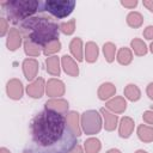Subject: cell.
I'll list each match as a JSON object with an SVG mask.
<instances>
[{"label":"cell","instance_id":"1","mask_svg":"<svg viewBox=\"0 0 153 153\" xmlns=\"http://www.w3.org/2000/svg\"><path fill=\"white\" fill-rule=\"evenodd\" d=\"M30 130V153H68L76 146L75 134L63 114L45 109L33 117Z\"/></svg>","mask_w":153,"mask_h":153},{"label":"cell","instance_id":"2","mask_svg":"<svg viewBox=\"0 0 153 153\" xmlns=\"http://www.w3.org/2000/svg\"><path fill=\"white\" fill-rule=\"evenodd\" d=\"M22 29L26 33L27 41L37 45L49 44L50 42L57 41L59 37L57 25L43 17L25 19L22 24Z\"/></svg>","mask_w":153,"mask_h":153},{"label":"cell","instance_id":"3","mask_svg":"<svg viewBox=\"0 0 153 153\" xmlns=\"http://www.w3.org/2000/svg\"><path fill=\"white\" fill-rule=\"evenodd\" d=\"M39 1H10L2 4L6 6L8 18L13 23H18V19H27V16H31L33 12L39 11Z\"/></svg>","mask_w":153,"mask_h":153},{"label":"cell","instance_id":"4","mask_svg":"<svg viewBox=\"0 0 153 153\" xmlns=\"http://www.w3.org/2000/svg\"><path fill=\"white\" fill-rule=\"evenodd\" d=\"M75 1L72 0H47L41 2L39 11H47L57 18H65L72 13Z\"/></svg>","mask_w":153,"mask_h":153},{"label":"cell","instance_id":"5","mask_svg":"<svg viewBox=\"0 0 153 153\" xmlns=\"http://www.w3.org/2000/svg\"><path fill=\"white\" fill-rule=\"evenodd\" d=\"M100 117L97 111L90 110L82 115V127L87 134H96L100 129Z\"/></svg>","mask_w":153,"mask_h":153},{"label":"cell","instance_id":"6","mask_svg":"<svg viewBox=\"0 0 153 153\" xmlns=\"http://www.w3.org/2000/svg\"><path fill=\"white\" fill-rule=\"evenodd\" d=\"M23 69H24L25 78L27 80H32L36 76V73H37V69H38V63L32 59L25 60L24 63H23Z\"/></svg>","mask_w":153,"mask_h":153},{"label":"cell","instance_id":"7","mask_svg":"<svg viewBox=\"0 0 153 153\" xmlns=\"http://www.w3.org/2000/svg\"><path fill=\"white\" fill-rule=\"evenodd\" d=\"M7 93L11 98L13 99H19L23 94V87H22V82L13 79L7 84Z\"/></svg>","mask_w":153,"mask_h":153},{"label":"cell","instance_id":"8","mask_svg":"<svg viewBox=\"0 0 153 153\" xmlns=\"http://www.w3.org/2000/svg\"><path fill=\"white\" fill-rule=\"evenodd\" d=\"M65 88H63V84L59 80H55V79H51L49 82H48V86H47V93L49 96H61L63 93Z\"/></svg>","mask_w":153,"mask_h":153},{"label":"cell","instance_id":"9","mask_svg":"<svg viewBox=\"0 0 153 153\" xmlns=\"http://www.w3.org/2000/svg\"><path fill=\"white\" fill-rule=\"evenodd\" d=\"M27 93L33 97V98H39L42 97L43 93V79H37L35 82L27 86Z\"/></svg>","mask_w":153,"mask_h":153},{"label":"cell","instance_id":"10","mask_svg":"<svg viewBox=\"0 0 153 153\" xmlns=\"http://www.w3.org/2000/svg\"><path fill=\"white\" fill-rule=\"evenodd\" d=\"M134 128V122L131 121V118L129 117H124L121 120V124H120V135L122 137H128Z\"/></svg>","mask_w":153,"mask_h":153},{"label":"cell","instance_id":"11","mask_svg":"<svg viewBox=\"0 0 153 153\" xmlns=\"http://www.w3.org/2000/svg\"><path fill=\"white\" fill-rule=\"evenodd\" d=\"M68 108V104L66 100H62V99H59V100H49L45 103V109H49V110H53V111H56V112H65Z\"/></svg>","mask_w":153,"mask_h":153},{"label":"cell","instance_id":"12","mask_svg":"<svg viewBox=\"0 0 153 153\" xmlns=\"http://www.w3.org/2000/svg\"><path fill=\"white\" fill-rule=\"evenodd\" d=\"M62 63H63V68H65L66 73H68L73 76L78 75V67L69 56H67V55L62 56Z\"/></svg>","mask_w":153,"mask_h":153},{"label":"cell","instance_id":"13","mask_svg":"<svg viewBox=\"0 0 153 153\" xmlns=\"http://www.w3.org/2000/svg\"><path fill=\"white\" fill-rule=\"evenodd\" d=\"M19 44H20V36H19L18 31L16 29H13L10 31V36L7 39V47L11 50H16L19 47Z\"/></svg>","mask_w":153,"mask_h":153},{"label":"cell","instance_id":"14","mask_svg":"<svg viewBox=\"0 0 153 153\" xmlns=\"http://www.w3.org/2000/svg\"><path fill=\"white\" fill-rule=\"evenodd\" d=\"M102 114H103L104 120H105V129H106V130H112V129H115L116 122H117L116 115L110 114V112H109L108 110H105V109H102Z\"/></svg>","mask_w":153,"mask_h":153},{"label":"cell","instance_id":"15","mask_svg":"<svg viewBox=\"0 0 153 153\" xmlns=\"http://www.w3.org/2000/svg\"><path fill=\"white\" fill-rule=\"evenodd\" d=\"M137 134H139V137L142 141L149 142V141L153 140V128H151V127L140 126L139 129H137Z\"/></svg>","mask_w":153,"mask_h":153},{"label":"cell","instance_id":"16","mask_svg":"<svg viewBox=\"0 0 153 153\" xmlns=\"http://www.w3.org/2000/svg\"><path fill=\"white\" fill-rule=\"evenodd\" d=\"M106 106L111 110H114L115 112H122L124 109H126V102L123 100V98L121 97H117L110 102H108Z\"/></svg>","mask_w":153,"mask_h":153},{"label":"cell","instance_id":"17","mask_svg":"<svg viewBox=\"0 0 153 153\" xmlns=\"http://www.w3.org/2000/svg\"><path fill=\"white\" fill-rule=\"evenodd\" d=\"M67 124L76 136L80 135V130L78 128V114L76 112L72 111L67 115Z\"/></svg>","mask_w":153,"mask_h":153},{"label":"cell","instance_id":"18","mask_svg":"<svg viewBox=\"0 0 153 153\" xmlns=\"http://www.w3.org/2000/svg\"><path fill=\"white\" fill-rule=\"evenodd\" d=\"M115 93V86L112 84H103L98 91V96L100 99H106Z\"/></svg>","mask_w":153,"mask_h":153},{"label":"cell","instance_id":"19","mask_svg":"<svg viewBox=\"0 0 153 153\" xmlns=\"http://www.w3.org/2000/svg\"><path fill=\"white\" fill-rule=\"evenodd\" d=\"M97 56H98V48L94 43L90 42L87 43L86 45V60L88 62H93L97 60Z\"/></svg>","mask_w":153,"mask_h":153},{"label":"cell","instance_id":"20","mask_svg":"<svg viewBox=\"0 0 153 153\" xmlns=\"http://www.w3.org/2000/svg\"><path fill=\"white\" fill-rule=\"evenodd\" d=\"M71 51L72 54L75 56V59L78 61L82 60V55H81V41L80 38H74L71 43Z\"/></svg>","mask_w":153,"mask_h":153},{"label":"cell","instance_id":"21","mask_svg":"<svg viewBox=\"0 0 153 153\" xmlns=\"http://www.w3.org/2000/svg\"><path fill=\"white\" fill-rule=\"evenodd\" d=\"M47 69H48V72L50 73V74H53V75H59V73H60V69H59V60H57V57H49L48 60H47Z\"/></svg>","mask_w":153,"mask_h":153},{"label":"cell","instance_id":"22","mask_svg":"<svg viewBox=\"0 0 153 153\" xmlns=\"http://www.w3.org/2000/svg\"><path fill=\"white\" fill-rule=\"evenodd\" d=\"M85 149H86V153H97L100 149L99 140H97V139H88L85 142Z\"/></svg>","mask_w":153,"mask_h":153},{"label":"cell","instance_id":"23","mask_svg":"<svg viewBox=\"0 0 153 153\" xmlns=\"http://www.w3.org/2000/svg\"><path fill=\"white\" fill-rule=\"evenodd\" d=\"M124 94L130 100H137L140 98V91L135 85H128L124 90Z\"/></svg>","mask_w":153,"mask_h":153},{"label":"cell","instance_id":"24","mask_svg":"<svg viewBox=\"0 0 153 153\" xmlns=\"http://www.w3.org/2000/svg\"><path fill=\"white\" fill-rule=\"evenodd\" d=\"M118 62L122 63V65H128L130 61H131V54L129 51V49L127 48H122L118 53Z\"/></svg>","mask_w":153,"mask_h":153},{"label":"cell","instance_id":"25","mask_svg":"<svg viewBox=\"0 0 153 153\" xmlns=\"http://www.w3.org/2000/svg\"><path fill=\"white\" fill-rule=\"evenodd\" d=\"M141 23H142V17L139 13H136V12L129 13V16H128V24L130 26L137 27V26L141 25Z\"/></svg>","mask_w":153,"mask_h":153},{"label":"cell","instance_id":"26","mask_svg":"<svg viewBox=\"0 0 153 153\" xmlns=\"http://www.w3.org/2000/svg\"><path fill=\"white\" fill-rule=\"evenodd\" d=\"M131 47H133L134 51H135L137 55H145L146 51H147L145 43H143L142 41H140V39H134V41L131 42Z\"/></svg>","mask_w":153,"mask_h":153},{"label":"cell","instance_id":"27","mask_svg":"<svg viewBox=\"0 0 153 153\" xmlns=\"http://www.w3.org/2000/svg\"><path fill=\"white\" fill-rule=\"evenodd\" d=\"M103 50H104V55H105L106 60L109 62H111L115 57V45L112 43H106V44H104Z\"/></svg>","mask_w":153,"mask_h":153},{"label":"cell","instance_id":"28","mask_svg":"<svg viewBox=\"0 0 153 153\" xmlns=\"http://www.w3.org/2000/svg\"><path fill=\"white\" fill-rule=\"evenodd\" d=\"M25 53L27 55H31V56H37L39 54V49H38V45L30 42V41H26L25 42Z\"/></svg>","mask_w":153,"mask_h":153},{"label":"cell","instance_id":"29","mask_svg":"<svg viewBox=\"0 0 153 153\" xmlns=\"http://www.w3.org/2000/svg\"><path fill=\"white\" fill-rule=\"evenodd\" d=\"M57 50H60V42L54 41V42H50L49 44H47V47L44 48V54L48 55V54H51V53L57 51Z\"/></svg>","mask_w":153,"mask_h":153},{"label":"cell","instance_id":"30","mask_svg":"<svg viewBox=\"0 0 153 153\" xmlns=\"http://www.w3.org/2000/svg\"><path fill=\"white\" fill-rule=\"evenodd\" d=\"M60 27H61V31L63 33L69 35L74 31V20H71L69 23H63V24L60 25Z\"/></svg>","mask_w":153,"mask_h":153},{"label":"cell","instance_id":"31","mask_svg":"<svg viewBox=\"0 0 153 153\" xmlns=\"http://www.w3.org/2000/svg\"><path fill=\"white\" fill-rule=\"evenodd\" d=\"M143 120L149 123V124H153V111H146L143 114Z\"/></svg>","mask_w":153,"mask_h":153},{"label":"cell","instance_id":"32","mask_svg":"<svg viewBox=\"0 0 153 153\" xmlns=\"http://www.w3.org/2000/svg\"><path fill=\"white\" fill-rule=\"evenodd\" d=\"M145 36L147 38H153V26H148L145 31Z\"/></svg>","mask_w":153,"mask_h":153},{"label":"cell","instance_id":"33","mask_svg":"<svg viewBox=\"0 0 153 153\" xmlns=\"http://www.w3.org/2000/svg\"><path fill=\"white\" fill-rule=\"evenodd\" d=\"M147 93H148V96L153 99V84H149V85H148V87H147Z\"/></svg>","mask_w":153,"mask_h":153},{"label":"cell","instance_id":"34","mask_svg":"<svg viewBox=\"0 0 153 153\" xmlns=\"http://www.w3.org/2000/svg\"><path fill=\"white\" fill-rule=\"evenodd\" d=\"M72 153H82V151H81V147H80V146H75Z\"/></svg>","mask_w":153,"mask_h":153},{"label":"cell","instance_id":"35","mask_svg":"<svg viewBox=\"0 0 153 153\" xmlns=\"http://www.w3.org/2000/svg\"><path fill=\"white\" fill-rule=\"evenodd\" d=\"M1 23H2V30H1V35H4V33H5V31H6V25H5V20L2 19V20H1Z\"/></svg>","mask_w":153,"mask_h":153},{"label":"cell","instance_id":"36","mask_svg":"<svg viewBox=\"0 0 153 153\" xmlns=\"http://www.w3.org/2000/svg\"><path fill=\"white\" fill-rule=\"evenodd\" d=\"M145 5H146L147 7H149L151 11H153V4H152V2H145Z\"/></svg>","mask_w":153,"mask_h":153},{"label":"cell","instance_id":"37","mask_svg":"<svg viewBox=\"0 0 153 153\" xmlns=\"http://www.w3.org/2000/svg\"><path fill=\"white\" fill-rule=\"evenodd\" d=\"M108 153H121V152H120L118 149H110Z\"/></svg>","mask_w":153,"mask_h":153},{"label":"cell","instance_id":"38","mask_svg":"<svg viewBox=\"0 0 153 153\" xmlns=\"http://www.w3.org/2000/svg\"><path fill=\"white\" fill-rule=\"evenodd\" d=\"M1 153H10V152L6 148H1Z\"/></svg>","mask_w":153,"mask_h":153},{"label":"cell","instance_id":"39","mask_svg":"<svg viewBox=\"0 0 153 153\" xmlns=\"http://www.w3.org/2000/svg\"><path fill=\"white\" fill-rule=\"evenodd\" d=\"M136 153H146V152H145V151H137Z\"/></svg>","mask_w":153,"mask_h":153},{"label":"cell","instance_id":"40","mask_svg":"<svg viewBox=\"0 0 153 153\" xmlns=\"http://www.w3.org/2000/svg\"><path fill=\"white\" fill-rule=\"evenodd\" d=\"M151 50H152V53H153V43H152V45H151Z\"/></svg>","mask_w":153,"mask_h":153},{"label":"cell","instance_id":"41","mask_svg":"<svg viewBox=\"0 0 153 153\" xmlns=\"http://www.w3.org/2000/svg\"><path fill=\"white\" fill-rule=\"evenodd\" d=\"M24 153H30V152H27V151H26V152H24Z\"/></svg>","mask_w":153,"mask_h":153}]
</instances>
